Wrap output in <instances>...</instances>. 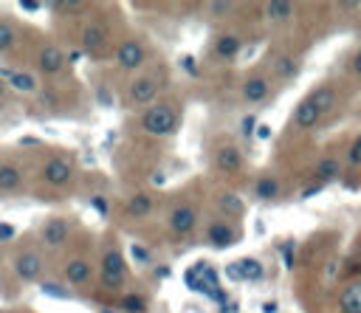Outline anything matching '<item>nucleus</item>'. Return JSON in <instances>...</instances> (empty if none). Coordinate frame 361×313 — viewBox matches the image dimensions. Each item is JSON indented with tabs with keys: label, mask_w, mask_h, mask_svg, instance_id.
<instances>
[{
	"label": "nucleus",
	"mask_w": 361,
	"mask_h": 313,
	"mask_svg": "<svg viewBox=\"0 0 361 313\" xmlns=\"http://www.w3.org/2000/svg\"><path fill=\"white\" fill-rule=\"evenodd\" d=\"M175 127H178V113H175V104L169 102H158L147 107L141 116V130L149 135H169Z\"/></svg>",
	"instance_id": "f257e3e1"
},
{
	"label": "nucleus",
	"mask_w": 361,
	"mask_h": 313,
	"mask_svg": "<svg viewBox=\"0 0 361 313\" xmlns=\"http://www.w3.org/2000/svg\"><path fill=\"white\" fill-rule=\"evenodd\" d=\"M158 90H161V76H158V73H144V76H138V79L130 82L124 99H127L130 107H138V104L152 102Z\"/></svg>",
	"instance_id": "f03ea898"
},
{
	"label": "nucleus",
	"mask_w": 361,
	"mask_h": 313,
	"mask_svg": "<svg viewBox=\"0 0 361 313\" xmlns=\"http://www.w3.org/2000/svg\"><path fill=\"white\" fill-rule=\"evenodd\" d=\"M124 276H127V265H124L121 251L118 248H107L104 257H102V285L107 290L121 288L124 285Z\"/></svg>",
	"instance_id": "7ed1b4c3"
},
{
	"label": "nucleus",
	"mask_w": 361,
	"mask_h": 313,
	"mask_svg": "<svg viewBox=\"0 0 361 313\" xmlns=\"http://www.w3.org/2000/svg\"><path fill=\"white\" fill-rule=\"evenodd\" d=\"M68 234H71V226H68V217H48L39 228V240L45 248L51 251H59L65 243H68Z\"/></svg>",
	"instance_id": "20e7f679"
},
{
	"label": "nucleus",
	"mask_w": 361,
	"mask_h": 313,
	"mask_svg": "<svg viewBox=\"0 0 361 313\" xmlns=\"http://www.w3.org/2000/svg\"><path fill=\"white\" fill-rule=\"evenodd\" d=\"M147 62V48L141 39H124L116 51V65L121 70H138Z\"/></svg>",
	"instance_id": "39448f33"
},
{
	"label": "nucleus",
	"mask_w": 361,
	"mask_h": 313,
	"mask_svg": "<svg viewBox=\"0 0 361 313\" xmlns=\"http://www.w3.org/2000/svg\"><path fill=\"white\" fill-rule=\"evenodd\" d=\"M42 268H45L42 265V257L37 251H31V248H25V251H20L14 257V276L20 282H37L39 274H42Z\"/></svg>",
	"instance_id": "423d86ee"
},
{
	"label": "nucleus",
	"mask_w": 361,
	"mask_h": 313,
	"mask_svg": "<svg viewBox=\"0 0 361 313\" xmlns=\"http://www.w3.org/2000/svg\"><path fill=\"white\" fill-rule=\"evenodd\" d=\"M195 226H197V211H195L192 203H180V206H175V209L169 211V228H172L175 234L186 237V234L195 231Z\"/></svg>",
	"instance_id": "0eeeda50"
},
{
	"label": "nucleus",
	"mask_w": 361,
	"mask_h": 313,
	"mask_svg": "<svg viewBox=\"0 0 361 313\" xmlns=\"http://www.w3.org/2000/svg\"><path fill=\"white\" fill-rule=\"evenodd\" d=\"M42 178L48 186H65L71 178H73V166L71 161L65 158H51L45 166H42Z\"/></svg>",
	"instance_id": "6e6552de"
},
{
	"label": "nucleus",
	"mask_w": 361,
	"mask_h": 313,
	"mask_svg": "<svg viewBox=\"0 0 361 313\" xmlns=\"http://www.w3.org/2000/svg\"><path fill=\"white\" fill-rule=\"evenodd\" d=\"M62 276H65V282H71V285H87L90 276H93V265H90V259H85V257H73V259L65 262Z\"/></svg>",
	"instance_id": "1a4fd4ad"
},
{
	"label": "nucleus",
	"mask_w": 361,
	"mask_h": 313,
	"mask_svg": "<svg viewBox=\"0 0 361 313\" xmlns=\"http://www.w3.org/2000/svg\"><path fill=\"white\" fill-rule=\"evenodd\" d=\"M214 166L226 175H234L243 169V152L234 147V144H223L217 152H214Z\"/></svg>",
	"instance_id": "9d476101"
},
{
	"label": "nucleus",
	"mask_w": 361,
	"mask_h": 313,
	"mask_svg": "<svg viewBox=\"0 0 361 313\" xmlns=\"http://www.w3.org/2000/svg\"><path fill=\"white\" fill-rule=\"evenodd\" d=\"M237 228L234 226H228V223H223V220H217V223H212L209 228H206V240H209V245H214V248H228V245H234L237 243Z\"/></svg>",
	"instance_id": "9b49d317"
},
{
	"label": "nucleus",
	"mask_w": 361,
	"mask_h": 313,
	"mask_svg": "<svg viewBox=\"0 0 361 313\" xmlns=\"http://www.w3.org/2000/svg\"><path fill=\"white\" fill-rule=\"evenodd\" d=\"M107 39H110V34H107V28L99 20H93L90 25H85V31H82V45L90 54H102V48L107 45Z\"/></svg>",
	"instance_id": "f8f14e48"
},
{
	"label": "nucleus",
	"mask_w": 361,
	"mask_h": 313,
	"mask_svg": "<svg viewBox=\"0 0 361 313\" xmlns=\"http://www.w3.org/2000/svg\"><path fill=\"white\" fill-rule=\"evenodd\" d=\"M268 93H271V82L265 79V76H248L245 82H243V99L248 102V104H259V102H265L268 99Z\"/></svg>",
	"instance_id": "ddd939ff"
},
{
	"label": "nucleus",
	"mask_w": 361,
	"mask_h": 313,
	"mask_svg": "<svg viewBox=\"0 0 361 313\" xmlns=\"http://www.w3.org/2000/svg\"><path fill=\"white\" fill-rule=\"evenodd\" d=\"M338 313H361V279H353L338 293Z\"/></svg>",
	"instance_id": "4468645a"
},
{
	"label": "nucleus",
	"mask_w": 361,
	"mask_h": 313,
	"mask_svg": "<svg viewBox=\"0 0 361 313\" xmlns=\"http://www.w3.org/2000/svg\"><path fill=\"white\" fill-rule=\"evenodd\" d=\"M62 65H65V54L56 48V45H45L42 51H39V56H37V68L42 70V73H59L62 70Z\"/></svg>",
	"instance_id": "2eb2a0df"
},
{
	"label": "nucleus",
	"mask_w": 361,
	"mask_h": 313,
	"mask_svg": "<svg viewBox=\"0 0 361 313\" xmlns=\"http://www.w3.org/2000/svg\"><path fill=\"white\" fill-rule=\"evenodd\" d=\"M319 118H322V113L307 99H302L293 110V127H299V130H313L319 124Z\"/></svg>",
	"instance_id": "dca6fc26"
},
{
	"label": "nucleus",
	"mask_w": 361,
	"mask_h": 313,
	"mask_svg": "<svg viewBox=\"0 0 361 313\" xmlns=\"http://www.w3.org/2000/svg\"><path fill=\"white\" fill-rule=\"evenodd\" d=\"M23 183V169L11 161H3L0 164V195H8V192H17Z\"/></svg>",
	"instance_id": "f3484780"
},
{
	"label": "nucleus",
	"mask_w": 361,
	"mask_h": 313,
	"mask_svg": "<svg viewBox=\"0 0 361 313\" xmlns=\"http://www.w3.org/2000/svg\"><path fill=\"white\" fill-rule=\"evenodd\" d=\"M307 102L324 116V113H330V110L336 107V90H333L330 85H322V87H316V90L307 96Z\"/></svg>",
	"instance_id": "a211bd4d"
},
{
	"label": "nucleus",
	"mask_w": 361,
	"mask_h": 313,
	"mask_svg": "<svg viewBox=\"0 0 361 313\" xmlns=\"http://www.w3.org/2000/svg\"><path fill=\"white\" fill-rule=\"evenodd\" d=\"M313 175H316V183H327V180H333V178H338L341 175V161L338 158H322L319 164H316V169H313Z\"/></svg>",
	"instance_id": "6ab92c4d"
},
{
	"label": "nucleus",
	"mask_w": 361,
	"mask_h": 313,
	"mask_svg": "<svg viewBox=\"0 0 361 313\" xmlns=\"http://www.w3.org/2000/svg\"><path fill=\"white\" fill-rule=\"evenodd\" d=\"M217 209H220L226 217H243L245 203H243L240 195H234V192H223V195L217 197Z\"/></svg>",
	"instance_id": "aec40b11"
},
{
	"label": "nucleus",
	"mask_w": 361,
	"mask_h": 313,
	"mask_svg": "<svg viewBox=\"0 0 361 313\" xmlns=\"http://www.w3.org/2000/svg\"><path fill=\"white\" fill-rule=\"evenodd\" d=\"M228 274L234 276V279H259L262 276V265L257 262V259H240V262H234L231 268H228Z\"/></svg>",
	"instance_id": "412c9836"
},
{
	"label": "nucleus",
	"mask_w": 361,
	"mask_h": 313,
	"mask_svg": "<svg viewBox=\"0 0 361 313\" xmlns=\"http://www.w3.org/2000/svg\"><path fill=\"white\" fill-rule=\"evenodd\" d=\"M237 51H240V37L237 34H220V37H214V54L220 59H231V56H237Z\"/></svg>",
	"instance_id": "4be33fe9"
},
{
	"label": "nucleus",
	"mask_w": 361,
	"mask_h": 313,
	"mask_svg": "<svg viewBox=\"0 0 361 313\" xmlns=\"http://www.w3.org/2000/svg\"><path fill=\"white\" fill-rule=\"evenodd\" d=\"M265 17L271 23H285V20L293 17V3H288V0H271V3H265Z\"/></svg>",
	"instance_id": "5701e85b"
},
{
	"label": "nucleus",
	"mask_w": 361,
	"mask_h": 313,
	"mask_svg": "<svg viewBox=\"0 0 361 313\" xmlns=\"http://www.w3.org/2000/svg\"><path fill=\"white\" fill-rule=\"evenodd\" d=\"M274 73H276L282 82L293 79V76L299 73V59H296V56H290V54L276 56V59H274Z\"/></svg>",
	"instance_id": "b1692460"
},
{
	"label": "nucleus",
	"mask_w": 361,
	"mask_h": 313,
	"mask_svg": "<svg viewBox=\"0 0 361 313\" xmlns=\"http://www.w3.org/2000/svg\"><path fill=\"white\" fill-rule=\"evenodd\" d=\"M124 211L130 214V217H147L149 211H152V197L149 195H144V192H138V195H133L130 200H127V206H124Z\"/></svg>",
	"instance_id": "393cba45"
},
{
	"label": "nucleus",
	"mask_w": 361,
	"mask_h": 313,
	"mask_svg": "<svg viewBox=\"0 0 361 313\" xmlns=\"http://www.w3.org/2000/svg\"><path fill=\"white\" fill-rule=\"evenodd\" d=\"M8 85H11L17 93H37V79H34V73H28V70H11V73H8Z\"/></svg>",
	"instance_id": "a878e982"
},
{
	"label": "nucleus",
	"mask_w": 361,
	"mask_h": 313,
	"mask_svg": "<svg viewBox=\"0 0 361 313\" xmlns=\"http://www.w3.org/2000/svg\"><path fill=\"white\" fill-rule=\"evenodd\" d=\"M254 195H257L259 200H274V197L279 195V180H276L274 175H262V178L257 180V186H254Z\"/></svg>",
	"instance_id": "bb28decb"
},
{
	"label": "nucleus",
	"mask_w": 361,
	"mask_h": 313,
	"mask_svg": "<svg viewBox=\"0 0 361 313\" xmlns=\"http://www.w3.org/2000/svg\"><path fill=\"white\" fill-rule=\"evenodd\" d=\"M14 42H17L14 25H11L8 20H0V54H6L8 48H14Z\"/></svg>",
	"instance_id": "cd10ccee"
},
{
	"label": "nucleus",
	"mask_w": 361,
	"mask_h": 313,
	"mask_svg": "<svg viewBox=\"0 0 361 313\" xmlns=\"http://www.w3.org/2000/svg\"><path fill=\"white\" fill-rule=\"evenodd\" d=\"M48 8H54V11H65V14H76V11H85V8H87V3L68 0V3H48Z\"/></svg>",
	"instance_id": "c85d7f7f"
},
{
	"label": "nucleus",
	"mask_w": 361,
	"mask_h": 313,
	"mask_svg": "<svg viewBox=\"0 0 361 313\" xmlns=\"http://www.w3.org/2000/svg\"><path fill=\"white\" fill-rule=\"evenodd\" d=\"M121 307L127 310V313H144V307H147V302H144V296H124L121 299Z\"/></svg>",
	"instance_id": "c756f323"
},
{
	"label": "nucleus",
	"mask_w": 361,
	"mask_h": 313,
	"mask_svg": "<svg viewBox=\"0 0 361 313\" xmlns=\"http://www.w3.org/2000/svg\"><path fill=\"white\" fill-rule=\"evenodd\" d=\"M347 166H361V135L350 144V149H347Z\"/></svg>",
	"instance_id": "7c9ffc66"
},
{
	"label": "nucleus",
	"mask_w": 361,
	"mask_h": 313,
	"mask_svg": "<svg viewBox=\"0 0 361 313\" xmlns=\"http://www.w3.org/2000/svg\"><path fill=\"white\" fill-rule=\"evenodd\" d=\"M231 8H234V3H209V11H212L214 17H226V14H231Z\"/></svg>",
	"instance_id": "2f4dec72"
},
{
	"label": "nucleus",
	"mask_w": 361,
	"mask_h": 313,
	"mask_svg": "<svg viewBox=\"0 0 361 313\" xmlns=\"http://www.w3.org/2000/svg\"><path fill=\"white\" fill-rule=\"evenodd\" d=\"M350 70H353L355 76H361V51H355V56L350 59Z\"/></svg>",
	"instance_id": "473e14b6"
},
{
	"label": "nucleus",
	"mask_w": 361,
	"mask_h": 313,
	"mask_svg": "<svg viewBox=\"0 0 361 313\" xmlns=\"http://www.w3.org/2000/svg\"><path fill=\"white\" fill-rule=\"evenodd\" d=\"M251 127H254V118H251V116H248V118H243V135H245V138L251 135Z\"/></svg>",
	"instance_id": "72a5a7b5"
},
{
	"label": "nucleus",
	"mask_w": 361,
	"mask_h": 313,
	"mask_svg": "<svg viewBox=\"0 0 361 313\" xmlns=\"http://www.w3.org/2000/svg\"><path fill=\"white\" fill-rule=\"evenodd\" d=\"M316 192H322V183H313V186L302 189V197H310V195H316Z\"/></svg>",
	"instance_id": "f704fd0d"
},
{
	"label": "nucleus",
	"mask_w": 361,
	"mask_h": 313,
	"mask_svg": "<svg viewBox=\"0 0 361 313\" xmlns=\"http://www.w3.org/2000/svg\"><path fill=\"white\" fill-rule=\"evenodd\" d=\"M6 93H8V82H6V79H0V104L6 102Z\"/></svg>",
	"instance_id": "c9c22d12"
},
{
	"label": "nucleus",
	"mask_w": 361,
	"mask_h": 313,
	"mask_svg": "<svg viewBox=\"0 0 361 313\" xmlns=\"http://www.w3.org/2000/svg\"><path fill=\"white\" fill-rule=\"evenodd\" d=\"M0 313H11V310H0Z\"/></svg>",
	"instance_id": "e433bc0d"
}]
</instances>
